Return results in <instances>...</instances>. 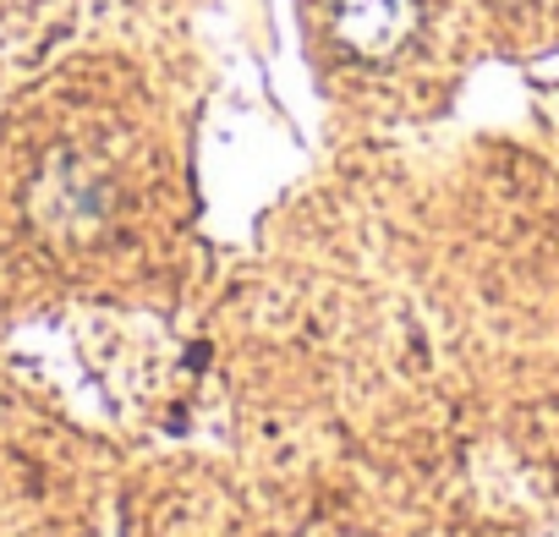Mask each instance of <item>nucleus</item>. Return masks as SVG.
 Segmentation results:
<instances>
[{
  "label": "nucleus",
  "instance_id": "1",
  "mask_svg": "<svg viewBox=\"0 0 559 537\" xmlns=\"http://www.w3.org/2000/svg\"><path fill=\"white\" fill-rule=\"evenodd\" d=\"M423 23V0H335V39L357 61H390Z\"/></svg>",
  "mask_w": 559,
  "mask_h": 537
}]
</instances>
